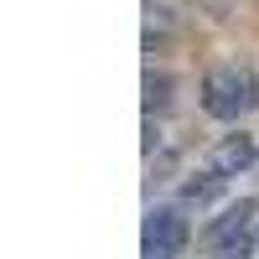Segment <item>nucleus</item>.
<instances>
[{
	"label": "nucleus",
	"mask_w": 259,
	"mask_h": 259,
	"mask_svg": "<svg viewBox=\"0 0 259 259\" xmlns=\"http://www.w3.org/2000/svg\"><path fill=\"white\" fill-rule=\"evenodd\" d=\"M202 109L212 119H244L259 109V78L244 62H223L202 78Z\"/></svg>",
	"instance_id": "obj_1"
},
{
	"label": "nucleus",
	"mask_w": 259,
	"mask_h": 259,
	"mask_svg": "<svg viewBox=\"0 0 259 259\" xmlns=\"http://www.w3.org/2000/svg\"><path fill=\"white\" fill-rule=\"evenodd\" d=\"M187 249V218L182 207H150L140 233V259H177Z\"/></svg>",
	"instance_id": "obj_2"
},
{
	"label": "nucleus",
	"mask_w": 259,
	"mask_h": 259,
	"mask_svg": "<svg viewBox=\"0 0 259 259\" xmlns=\"http://www.w3.org/2000/svg\"><path fill=\"white\" fill-rule=\"evenodd\" d=\"M254 212H259V197H244V202L223 207V218L207 223V244L218 249V244H233V239H244V233H254Z\"/></svg>",
	"instance_id": "obj_3"
},
{
	"label": "nucleus",
	"mask_w": 259,
	"mask_h": 259,
	"mask_svg": "<svg viewBox=\"0 0 259 259\" xmlns=\"http://www.w3.org/2000/svg\"><path fill=\"white\" fill-rule=\"evenodd\" d=\"M207 166L218 171V177H239V171H249L254 166V135H223L218 145H212V156H207Z\"/></svg>",
	"instance_id": "obj_4"
},
{
	"label": "nucleus",
	"mask_w": 259,
	"mask_h": 259,
	"mask_svg": "<svg viewBox=\"0 0 259 259\" xmlns=\"http://www.w3.org/2000/svg\"><path fill=\"white\" fill-rule=\"evenodd\" d=\"M140 89H145V114H166L171 104H177V83H171V73H156V68H150Z\"/></svg>",
	"instance_id": "obj_5"
},
{
	"label": "nucleus",
	"mask_w": 259,
	"mask_h": 259,
	"mask_svg": "<svg viewBox=\"0 0 259 259\" xmlns=\"http://www.w3.org/2000/svg\"><path fill=\"white\" fill-rule=\"evenodd\" d=\"M228 177H218V171H202V182H182V202H207V197H218V187H223Z\"/></svg>",
	"instance_id": "obj_6"
}]
</instances>
